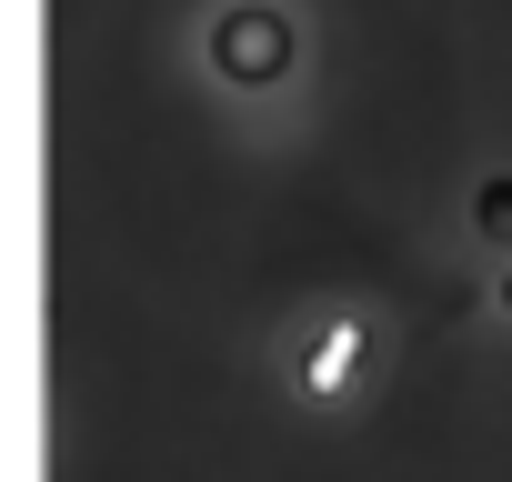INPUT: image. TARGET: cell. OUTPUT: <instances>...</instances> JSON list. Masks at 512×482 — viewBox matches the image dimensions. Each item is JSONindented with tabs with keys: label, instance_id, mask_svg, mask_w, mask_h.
Instances as JSON below:
<instances>
[{
	"label": "cell",
	"instance_id": "7a4b0ae2",
	"mask_svg": "<svg viewBox=\"0 0 512 482\" xmlns=\"http://www.w3.org/2000/svg\"><path fill=\"white\" fill-rule=\"evenodd\" d=\"M482 221H492V231L512 241V181H492V191H482Z\"/></svg>",
	"mask_w": 512,
	"mask_h": 482
},
{
	"label": "cell",
	"instance_id": "6da1fadb",
	"mask_svg": "<svg viewBox=\"0 0 512 482\" xmlns=\"http://www.w3.org/2000/svg\"><path fill=\"white\" fill-rule=\"evenodd\" d=\"M211 61H221L231 81H272V71L292 61V41H282V21H272V11H241V21H221Z\"/></svg>",
	"mask_w": 512,
	"mask_h": 482
},
{
	"label": "cell",
	"instance_id": "3957f363",
	"mask_svg": "<svg viewBox=\"0 0 512 482\" xmlns=\"http://www.w3.org/2000/svg\"><path fill=\"white\" fill-rule=\"evenodd\" d=\"M502 302H512V282H502Z\"/></svg>",
	"mask_w": 512,
	"mask_h": 482
}]
</instances>
